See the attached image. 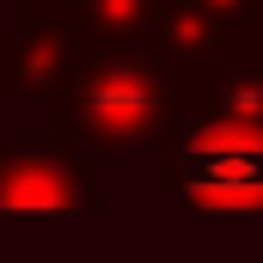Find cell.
<instances>
[{"instance_id": "6da1fadb", "label": "cell", "mask_w": 263, "mask_h": 263, "mask_svg": "<svg viewBox=\"0 0 263 263\" xmlns=\"http://www.w3.org/2000/svg\"><path fill=\"white\" fill-rule=\"evenodd\" d=\"M172 123L165 62L141 43H92L62 80V129L86 147H141Z\"/></svg>"}, {"instance_id": "5b68a950", "label": "cell", "mask_w": 263, "mask_h": 263, "mask_svg": "<svg viewBox=\"0 0 263 263\" xmlns=\"http://www.w3.org/2000/svg\"><path fill=\"white\" fill-rule=\"evenodd\" d=\"M67 6H73V25H80L86 43H117L123 49V43H147L165 0H67Z\"/></svg>"}, {"instance_id": "277c9868", "label": "cell", "mask_w": 263, "mask_h": 263, "mask_svg": "<svg viewBox=\"0 0 263 263\" xmlns=\"http://www.w3.org/2000/svg\"><path fill=\"white\" fill-rule=\"evenodd\" d=\"M0 208H49V214L86 208V172H80V159L62 141H43V135L6 141L0 147Z\"/></svg>"}, {"instance_id": "3957f363", "label": "cell", "mask_w": 263, "mask_h": 263, "mask_svg": "<svg viewBox=\"0 0 263 263\" xmlns=\"http://www.w3.org/2000/svg\"><path fill=\"white\" fill-rule=\"evenodd\" d=\"M80 49H86V37H80L67 0H25L18 18L0 25V98L62 92Z\"/></svg>"}, {"instance_id": "7a4b0ae2", "label": "cell", "mask_w": 263, "mask_h": 263, "mask_svg": "<svg viewBox=\"0 0 263 263\" xmlns=\"http://www.w3.org/2000/svg\"><path fill=\"white\" fill-rule=\"evenodd\" d=\"M165 178L196 208H263V123L214 104L172 147Z\"/></svg>"}]
</instances>
